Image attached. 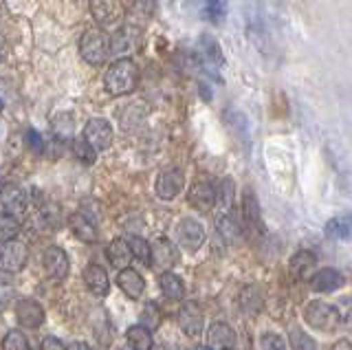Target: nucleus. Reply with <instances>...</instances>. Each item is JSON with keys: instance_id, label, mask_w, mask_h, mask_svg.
I'll use <instances>...</instances> for the list:
<instances>
[{"instance_id": "09e8293b", "label": "nucleus", "mask_w": 352, "mask_h": 350, "mask_svg": "<svg viewBox=\"0 0 352 350\" xmlns=\"http://www.w3.org/2000/svg\"><path fill=\"white\" fill-rule=\"evenodd\" d=\"M229 350H234V348H229Z\"/></svg>"}, {"instance_id": "a18cd8bd", "label": "nucleus", "mask_w": 352, "mask_h": 350, "mask_svg": "<svg viewBox=\"0 0 352 350\" xmlns=\"http://www.w3.org/2000/svg\"><path fill=\"white\" fill-rule=\"evenodd\" d=\"M196 350H212V348H207V346H201V348H196Z\"/></svg>"}, {"instance_id": "7ed1b4c3", "label": "nucleus", "mask_w": 352, "mask_h": 350, "mask_svg": "<svg viewBox=\"0 0 352 350\" xmlns=\"http://www.w3.org/2000/svg\"><path fill=\"white\" fill-rule=\"evenodd\" d=\"M304 317L311 328L315 331H322V333H333L335 328L339 326V320H337V313H335V306H330L326 302H311L306 306L304 311Z\"/></svg>"}, {"instance_id": "b1692460", "label": "nucleus", "mask_w": 352, "mask_h": 350, "mask_svg": "<svg viewBox=\"0 0 352 350\" xmlns=\"http://www.w3.org/2000/svg\"><path fill=\"white\" fill-rule=\"evenodd\" d=\"M106 258H108V262L113 267H117V269H128V265H130V260H132V254H130V247H128V243L126 240H121V238H115L113 243H110L108 247H106Z\"/></svg>"}, {"instance_id": "393cba45", "label": "nucleus", "mask_w": 352, "mask_h": 350, "mask_svg": "<svg viewBox=\"0 0 352 350\" xmlns=\"http://www.w3.org/2000/svg\"><path fill=\"white\" fill-rule=\"evenodd\" d=\"M159 287L163 291V295L168 300H183L185 295V287H183V280L176 276L172 271H163L161 273V280H159Z\"/></svg>"}, {"instance_id": "dca6fc26", "label": "nucleus", "mask_w": 352, "mask_h": 350, "mask_svg": "<svg viewBox=\"0 0 352 350\" xmlns=\"http://www.w3.org/2000/svg\"><path fill=\"white\" fill-rule=\"evenodd\" d=\"M344 282H346L344 276H341L337 269L326 267V269L315 271V276L311 280V287H313L315 293H333V291L344 287Z\"/></svg>"}, {"instance_id": "1a4fd4ad", "label": "nucleus", "mask_w": 352, "mask_h": 350, "mask_svg": "<svg viewBox=\"0 0 352 350\" xmlns=\"http://www.w3.org/2000/svg\"><path fill=\"white\" fill-rule=\"evenodd\" d=\"M152 249V260L150 265L159 267V269H172L174 265H179V249L168 238H157L154 245H150Z\"/></svg>"}, {"instance_id": "39448f33", "label": "nucleus", "mask_w": 352, "mask_h": 350, "mask_svg": "<svg viewBox=\"0 0 352 350\" xmlns=\"http://www.w3.org/2000/svg\"><path fill=\"white\" fill-rule=\"evenodd\" d=\"M205 243V229L203 225L194 221V218H185L179 225V245L187 254H196Z\"/></svg>"}, {"instance_id": "72a5a7b5", "label": "nucleus", "mask_w": 352, "mask_h": 350, "mask_svg": "<svg viewBox=\"0 0 352 350\" xmlns=\"http://www.w3.org/2000/svg\"><path fill=\"white\" fill-rule=\"evenodd\" d=\"M335 313L341 326L352 328V298H341L335 306Z\"/></svg>"}, {"instance_id": "cd10ccee", "label": "nucleus", "mask_w": 352, "mask_h": 350, "mask_svg": "<svg viewBox=\"0 0 352 350\" xmlns=\"http://www.w3.org/2000/svg\"><path fill=\"white\" fill-rule=\"evenodd\" d=\"M262 302H264V298L258 287H247L240 293V306H242V311L249 315H256L262 309Z\"/></svg>"}, {"instance_id": "ddd939ff", "label": "nucleus", "mask_w": 352, "mask_h": 350, "mask_svg": "<svg viewBox=\"0 0 352 350\" xmlns=\"http://www.w3.org/2000/svg\"><path fill=\"white\" fill-rule=\"evenodd\" d=\"M16 317H18V324L25 326V328H40L44 324V309L36 302V300H20L16 304Z\"/></svg>"}, {"instance_id": "79ce46f5", "label": "nucleus", "mask_w": 352, "mask_h": 350, "mask_svg": "<svg viewBox=\"0 0 352 350\" xmlns=\"http://www.w3.org/2000/svg\"><path fill=\"white\" fill-rule=\"evenodd\" d=\"M330 350H352V342H348V339H339Z\"/></svg>"}, {"instance_id": "a878e982", "label": "nucleus", "mask_w": 352, "mask_h": 350, "mask_svg": "<svg viewBox=\"0 0 352 350\" xmlns=\"http://www.w3.org/2000/svg\"><path fill=\"white\" fill-rule=\"evenodd\" d=\"M126 342L132 350H150L152 348V333L141 324L130 326L126 331Z\"/></svg>"}, {"instance_id": "4c0bfd02", "label": "nucleus", "mask_w": 352, "mask_h": 350, "mask_svg": "<svg viewBox=\"0 0 352 350\" xmlns=\"http://www.w3.org/2000/svg\"><path fill=\"white\" fill-rule=\"evenodd\" d=\"M25 144H27V148L31 150V152H36V155H42L44 152V139H42V135L38 133V130H27L25 133Z\"/></svg>"}, {"instance_id": "de8ad7c7", "label": "nucleus", "mask_w": 352, "mask_h": 350, "mask_svg": "<svg viewBox=\"0 0 352 350\" xmlns=\"http://www.w3.org/2000/svg\"><path fill=\"white\" fill-rule=\"evenodd\" d=\"M117 350H124V348H117Z\"/></svg>"}, {"instance_id": "49530a36", "label": "nucleus", "mask_w": 352, "mask_h": 350, "mask_svg": "<svg viewBox=\"0 0 352 350\" xmlns=\"http://www.w3.org/2000/svg\"><path fill=\"white\" fill-rule=\"evenodd\" d=\"M0 111H3V100H0Z\"/></svg>"}, {"instance_id": "f257e3e1", "label": "nucleus", "mask_w": 352, "mask_h": 350, "mask_svg": "<svg viewBox=\"0 0 352 350\" xmlns=\"http://www.w3.org/2000/svg\"><path fill=\"white\" fill-rule=\"evenodd\" d=\"M137 82H139V69L130 58H119L113 67L106 71V78H104L106 91L115 97L132 93L137 89Z\"/></svg>"}, {"instance_id": "f3484780", "label": "nucleus", "mask_w": 352, "mask_h": 350, "mask_svg": "<svg viewBox=\"0 0 352 350\" xmlns=\"http://www.w3.org/2000/svg\"><path fill=\"white\" fill-rule=\"evenodd\" d=\"M0 203H3L5 210H9L7 214H18L27 210V192L20 188V185L7 183L0 188Z\"/></svg>"}, {"instance_id": "2eb2a0df", "label": "nucleus", "mask_w": 352, "mask_h": 350, "mask_svg": "<svg viewBox=\"0 0 352 350\" xmlns=\"http://www.w3.org/2000/svg\"><path fill=\"white\" fill-rule=\"evenodd\" d=\"M137 42H139V31L135 27H121L115 31L113 40H108L110 45V53H115V56H126V53H132L137 49Z\"/></svg>"}, {"instance_id": "0eeeda50", "label": "nucleus", "mask_w": 352, "mask_h": 350, "mask_svg": "<svg viewBox=\"0 0 352 350\" xmlns=\"http://www.w3.org/2000/svg\"><path fill=\"white\" fill-rule=\"evenodd\" d=\"M187 199H190V205L194 207V210H198V212H209L216 205V201H218L216 185L212 181H196L192 188H190V194H187Z\"/></svg>"}, {"instance_id": "c03bdc74", "label": "nucleus", "mask_w": 352, "mask_h": 350, "mask_svg": "<svg viewBox=\"0 0 352 350\" xmlns=\"http://www.w3.org/2000/svg\"><path fill=\"white\" fill-rule=\"evenodd\" d=\"M150 350H165V348H163V346H152Z\"/></svg>"}, {"instance_id": "a19ab883", "label": "nucleus", "mask_w": 352, "mask_h": 350, "mask_svg": "<svg viewBox=\"0 0 352 350\" xmlns=\"http://www.w3.org/2000/svg\"><path fill=\"white\" fill-rule=\"evenodd\" d=\"M9 298H11V289L9 287H0V313H3L5 306L9 304Z\"/></svg>"}, {"instance_id": "f03ea898", "label": "nucleus", "mask_w": 352, "mask_h": 350, "mask_svg": "<svg viewBox=\"0 0 352 350\" xmlns=\"http://www.w3.org/2000/svg\"><path fill=\"white\" fill-rule=\"evenodd\" d=\"M80 53L88 64L99 67V64L106 62L108 53H110L108 38L99 29H88L80 40Z\"/></svg>"}, {"instance_id": "4468645a", "label": "nucleus", "mask_w": 352, "mask_h": 350, "mask_svg": "<svg viewBox=\"0 0 352 350\" xmlns=\"http://www.w3.org/2000/svg\"><path fill=\"white\" fill-rule=\"evenodd\" d=\"M236 344V333L234 328L225 322H216L209 326L207 331V348L212 350H229Z\"/></svg>"}, {"instance_id": "423d86ee", "label": "nucleus", "mask_w": 352, "mask_h": 350, "mask_svg": "<svg viewBox=\"0 0 352 350\" xmlns=\"http://www.w3.org/2000/svg\"><path fill=\"white\" fill-rule=\"evenodd\" d=\"M185 188V177L179 168H170L163 170L157 179V196L163 201H172L176 199Z\"/></svg>"}, {"instance_id": "412c9836", "label": "nucleus", "mask_w": 352, "mask_h": 350, "mask_svg": "<svg viewBox=\"0 0 352 350\" xmlns=\"http://www.w3.org/2000/svg\"><path fill=\"white\" fill-rule=\"evenodd\" d=\"M69 227L77 240L82 243H95L97 240V227L93 225V221L88 216H84L82 212L71 214L69 216Z\"/></svg>"}, {"instance_id": "37998d69", "label": "nucleus", "mask_w": 352, "mask_h": 350, "mask_svg": "<svg viewBox=\"0 0 352 350\" xmlns=\"http://www.w3.org/2000/svg\"><path fill=\"white\" fill-rule=\"evenodd\" d=\"M66 350H91V348H88L84 342H73V344H71L69 348H66Z\"/></svg>"}, {"instance_id": "a211bd4d", "label": "nucleus", "mask_w": 352, "mask_h": 350, "mask_svg": "<svg viewBox=\"0 0 352 350\" xmlns=\"http://www.w3.org/2000/svg\"><path fill=\"white\" fill-rule=\"evenodd\" d=\"M84 282L88 291L97 298H104L110 291V280H108V273L102 265H88L86 271H84Z\"/></svg>"}, {"instance_id": "aec40b11", "label": "nucleus", "mask_w": 352, "mask_h": 350, "mask_svg": "<svg viewBox=\"0 0 352 350\" xmlns=\"http://www.w3.org/2000/svg\"><path fill=\"white\" fill-rule=\"evenodd\" d=\"M91 12H93V16L99 25L108 27V25H115L121 18L124 7H121L119 3H110V0H95V3H91Z\"/></svg>"}, {"instance_id": "c9c22d12", "label": "nucleus", "mask_w": 352, "mask_h": 350, "mask_svg": "<svg viewBox=\"0 0 352 350\" xmlns=\"http://www.w3.org/2000/svg\"><path fill=\"white\" fill-rule=\"evenodd\" d=\"M218 192V201L220 205L225 207V210H229L231 203H234V181L231 179H225L223 183H220V188H216Z\"/></svg>"}, {"instance_id": "ea45409f", "label": "nucleus", "mask_w": 352, "mask_h": 350, "mask_svg": "<svg viewBox=\"0 0 352 350\" xmlns=\"http://www.w3.org/2000/svg\"><path fill=\"white\" fill-rule=\"evenodd\" d=\"M40 350H66V348H64V344L60 342L58 337H47V339L42 342Z\"/></svg>"}, {"instance_id": "6e6552de", "label": "nucleus", "mask_w": 352, "mask_h": 350, "mask_svg": "<svg viewBox=\"0 0 352 350\" xmlns=\"http://www.w3.org/2000/svg\"><path fill=\"white\" fill-rule=\"evenodd\" d=\"M84 139L97 150H108L113 144V128L106 122V119H91L84 128Z\"/></svg>"}, {"instance_id": "473e14b6", "label": "nucleus", "mask_w": 352, "mask_h": 350, "mask_svg": "<svg viewBox=\"0 0 352 350\" xmlns=\"http://www.w3.org/2000/svg\"><path fill=\"white\" fill-rule=\"evenodd\" d=\"M3 350H31L27 337L20 331H9L3 339Z\"/></svg>"}, {"instance_id": "f8f14e48", "label": "nucleus", "mask_w": 352, "mask_h": 350, "mask_svg": "<svg viewBox=\"0 0 352 350\" xmlns=\"http://www.w3.org/2000/svg\"><path fill=\"white\" fill-rule=\"evenodd\" d=\"M42 265H44V271L55 280H64L69 276V256H66L60 247H49L44 251Z\"/></svg>"}, {"instance_id": "e433bc0d", "label": "nucleus", "mask_w": 352, "mask_h": 350, "mask_svg": "<svg viewBox=\"0 0 352 350\" xmlns=\"http://www.w3.org/2000/svg\"><path fill=\"white\" fill-rule=\"evenodd\" d=\"M260 350H286V344L280 335L275 333H264L260 337Z\"/></svg>"}, {"instance_id": "4be33fe9", "label": "nucleus", "mask_w": 352, "mask_h": 350, "mask_svg": "<svg viewBox=\"0 0 352 350\" xmlns=\"http://www.w3.org/2000/svg\"><path fill=\"white\" fill-rule=\"evenodd\" d=\"M242 218H245L247 229H251V232H260V227H262L260 205H258L256 194H253L251 190H247L245 196H242Z\"/></svg>"}, {"instance_id": "9b49d317", "label": "nucleus", "mask_w": 352, "mask_h": 350, "mask_svg": "<svg viewBox=\"0 0 352 350\" xmlns=\"http://www.w3.org/2000/svg\"><path fill=\"white\" fill-rule=\"evenodd\" d=\"M315 269H317V258L315 254H311V251H306V249L293 254L289 262V271L297 282H311L315 276Z\"/></svg>"}, {"instance_id": "2f4dec72", "label": "nucleus", "mask_w": 352, "mask_h": 350, "mask_svg": "<svg viewBox=\"0 0 352 350\" xmlns=\"http://www.w3.org/2000/svg\"><path fill=\"white\" fill-rule=\"evenodd\" d=\"M161 322V311H159V306L154 304V302H148L146 304V309H143L141 313V326L143 328H148V331H154V328L159 326Z\"/></svg>"}, {"instance_id": "6ab92c4d", "label": "nucleus", "mask_w": 352, "mask_h": 350, "mask_svg": "<svg viewBox=\"0 0 352 350\" xmlns=\"http://www.w3.org/2000/svg\"><path fill=\"white\" fill-rule=\"evenodd\" d=\"M117 284H119V289L124 291L126 298L130 300H137L143 295V291H146V280L141 278V273H137L135 269H124V271H119V276H117Z\"/></svg>"}, {"instance_id": "9d476101", "label": "nucleus", "mask_w": 352, "mask_h": 350, "mask_svg": "<svg viewBox=\"0 0 352 350\" xmlns=\"http://www.w3.org/2000/svg\"><path fill=\"white\" fill-rule=\"evenodd\" d=\"M176 320H179V326L183 328L185 335L196 337L203 333V311L196 302H185L179 309Z\"/></svg>"}, {"instance_id": "c85d7f7f", "label": "nucleus", "mask_w": 352, "mask_h": 350, "mask_svg": "<svg viewBox=\"0 0 352 350\" xmlns=\"http://www.w3.org/2000/svg\"><path fill=\"white\" fill-rule=\"evenodd\" d=\"M20 234V221L14 214H0V243H11Z\"/></svg>"}, {"instance_id": "7c9ffc66", "label": "nucleus", "mask_w": 352, "mask_h": 350, "mask_svg": "<svg viewBox=\"0 0 352 350\" xmlns=\"http://www.w3.org/2000/svg\"><path fill=\"white\" fill-rule=\"evenodd\" d=\"M73 155L82 163H88V166H91V163H95L97 152L84 137H77V139H73Z\"/></svg>"}, {"instance_id": "bb28decb", "label": "nucleus", "mask_w": 352, "mask_h": 350, "mask_svg": "<svg viewBox=\"0 0 352 350\" xmlns=\"http://www.w3.org/2000/svg\"><path fill=\"white\" fill-rule=\"evenodd\" d=\"M216 225H218V234L223 236L225 243H236V240L240 238L242 227L236 223V218H234V216H229V214L218 216Z\"/></svg>"}, {"instance_id": "f704fd0d", "label": "nucleus", "mask_w": 352, "mask_h": 350, "mask_svg": "<svg viewBox=\"0 0 352 350\" xmlns=\"http://www.w3.org/2000/svg\"><path fill=\"white\" fill-rule=\"evenodd\" d=\"M291 348L293 350H317V344L311 335H306L302 331H293L291 333Z\"/></svg>"}, {"instance_id": "58836bf2", "label": "nucleus", "mask_w": 352, "mask_h": 350, "mask_svg": "<svg viewBox=\"0 0 352 350\" xmlns=\"http://www.w3.org/2000/svg\"><path fill=\"white\" fill-rule=\"evenodd\" d=\"M225 12H227L225 3H207V7H205V14L212 23H220V20L225 18Z\"/></svg>"}, {"instance_id": "20e7f679", "label": "nucleus", "mask_w": 352, "mask_h": 350, "mask_svg": "<svg viewBox=\"0 0 352 350\" xmlns=\"http://www.w3.org/2000/svg\"><path fill=\"white\" fill-rule=\"evenodd\" d=\"M27 260H29V249L20 240H11V243H7L0 249V265L9 273L22 271L27 267Z\"/></svg>"}, {"instance_id": "c756f323", "label": "nucleus", "mask_w": 352, "mask_h": 350, "mask_svg": "<svg viewBox=\"0 0 352 350\" xmlns=\"http://www.w3.org/2000/svg\"><path fill=\"white\" fill-rule=\"evenodd\" d=\"M128 247H130L132 258H137L139 262H143V265H150V260H152L150 243H146V240L139 238V236H132V238L128 240Z\"/></svg>"}, {"instance_id": "5701e85b", "label": "nucleus", "mask_w": 352, "mask_h": 350, "mask_svg": "<svg viewBox=\"0 0 352 350\" xmlns=\"http://www.w3.org/2000/svg\"><path fill=\"white\" fill-rule=\"evenodd\" d=\"M324 232L328 238L333 240H346V238H352V212H346V214H339L335 218H330L326 223Z\"/></svg>"}]
</instances>
